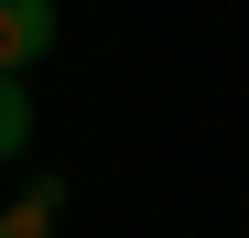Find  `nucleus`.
<instances>
[{"mask_svg":"<svg viewBox=\"0 0 249 238\" xmlns=\"http://www.w3.org/2000/svg\"><path fill=\"white\" fill-rule=\"evenodd\" d=\"M54 44V0H0V76H22Z\"/></svg>","mask_w":249,"mask_h":238,"instance_id":"1","label":"nucleus"},{"mask_svg":"<svg viewBox=\"0 0 249 238\" xmlns=\"http://www.w3.org/2000/svg\"><path fill=\"white\" fill-rule=\"evenodd\" d=\"M54 195H65V184L44 173V184H33L22 206H11V217H0V238H54Z\"/></svg>","mask_w":249,"mask_h":238,"instance_id":"2","label":"nucleus"},{"mask_svg":"<svg viewBox=\"0 0 249 238\" xmlns=\"http://www.w3.org/2000/svg\"><path fill=\"white\" fill-rule=\"evenodd\" d=\"M33 141V98H22V76H0V163Z\"/></svg>","mask_w":249,"mask_h":238,"instance_id":"3","label":"nucleus"}]
</instances>
